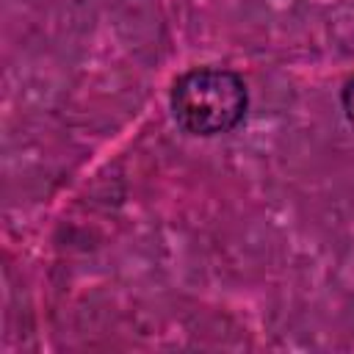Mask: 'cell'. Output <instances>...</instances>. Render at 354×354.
<instances>
[{"label": "cell", "mask_w": 354, "mask_h": 354, "mask_svg": "<svg viewBox=\"0 0 354 354\" xmlns=\"http://www.w3.org/2000/svg\"><path fill=\"white\" fill-rule=\"evenodd\" d=\"M340 102H343V113L346 119L354 124V77L343 86V94H340Z\"/></svg>", "instance_id": "7a4b0ae2"}, {"label": "cell", "mask_w": 354, "mask_h": 354, "mask_svg": "<svg viewBox=\"0 0 354 354\" xmlns=\"http://www.w3.org/2000/svg\"><path fill=\"white\" fill-rule=\"evenodd\" d=\"M177 124L191 136H221L241 124L249 94L243 80L224 66H196L180 75L169 94Z\"/></svg>", "instance_id": "6da1fadb"}]
</instances>
